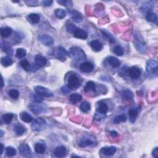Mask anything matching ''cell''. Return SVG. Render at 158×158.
I'll return each instance as SVG.
<instances>
[{
	"label": "cell",
	"instance_id": "1",
	"mask_svg": "<svg viewBox=\"0 0 158 158\" xmlns=\"http://www.w3.org/2000/svg\"><path fill=\"white\" fill-rule=\"evenodd\" d=\"M97 141L93 136L85 135L79 139L78 141V146L80 148L94 147L97 146Z\"/></svg>",
	"mask_w": 158,
	"mask_h": 158
},
{
	"label": "cell",
	"instance_id": "2",
	"mask_svg": "<svg viewBox=\"0 0 158 158\" xmlns=\"http://www.w3.org/2000/svg\"><path fill=\"white\" fill-rule=\"evenodd\" d=\"M68 55L75 60H83L86 59L85 52L80 48L75 47L69 49Z\"/></svg>",
	"mask_w": 158,
	"mask_h": 158
},
{
	"label": "cell",
	"instance_id": "3",
	"mask_svg": "<svg viewBox=\"0 0 158 158\" xmlns=\"http://www.w3.org/2000/svg\"><path fill=\"white\" fill-rule=\"evenodd\" d=\"M30 110L33 113L36 114H41L43 113H47L48 112V107L45 104L41 102H35L31 103L29 105Z\"/></svg>",
	"mask_w": 158,
	"mask_h": 158
},
{
	"label": "cell",
	"instance_id": "4",
	"mask_svg": "<svg viewBox=\"0 0 158 158\" xmlns=\"http://www.w3.org/2000/svg\"><path fill=\"white\" fill-rule=\"evenodd\" d=\"M82 84V80L76 74L70 75L68 79V87L71 90L78 88Z\"/></svg>",
	"mask_w": 158,
	"mask_h": 158
},
{
	"label": "cell",
	"instance_id": "5",
	"mask_svg": "<svg viewBox=\"0 0 158 158\" xmlns=\"http://www.w3.org/2000/svg\"><path fill=\"white\" fill-rule=\"evenodd\" d=\"M47 126V122L42 118H37L32 124L31 128L32 130L35 132H40L45 129Z\"/></svg>",
	"mask_w": 158,
	"mask_h": 158
},
{
	"label": "cell",
	"instance_id": "6",
	"mask_svg": "<svg viewBox=\"0 0 158 158\" xmlns=\"http://www.w3.org/2000/svg\"><path fill=\"white\" fill-rule=\"evenodd\" d=\"M134 36L136 39V41L135 42V47L136 49L141 53H144L147 51V47L144 43L143 39L137 33L134 34Z\"/></svg>",
	"mask_w": 158,
	"mask_h": 158
},
{
	"label": "cell",
	"instance_id": "7",
	"mask_svg": "<svg viewBox=\"0 0 158 158\" xmlns=\"http://www.w3.org/2000/svg\"><path fill=\"white\" fill-rule=\"evenodd\" d=\"M34 90L37 94L40 95V96L43 97L49 98L53 96V93L51 90H49L47 88H45L43 86H36L35 87Z\"/></svg>",
	"mask_w": 158,
	"mask_h": 158
},
{
	"label": "cell",
	"instance_id": "8",
	"mask_svg": "<svg viewBox=\"0 0 158 158\" xmlns=\"http://www.w3.org/2000/svg\"><path fill=\"white\" fill-rule=\"evenodd\" d=\"M147 72L150 75H157V62L150 59L147 61Z\"/></svg>",
	"mask_w": 158,
	"mask_h": 158
},
{
	"label": "cell",
	"instance_id": "9",
	"mask_svg": "<svg viewBox=\"0 0 158 158\" xmlns=\"http://www.w3.org/2000/svg\"><path fill=\"white\" fill-rule=\"evenodd\" d=\"M127 73L129 75L131 78L132 79H137L138 78L141 76V70L136 66H132L129 69H127Z\"/></svg>",
	"mask_w": 158,
	"mask_h": 158
},
{
	"label": "cell",
	"instance_id": "10",
	"mask_svg": "<svg viewBox=\"0 0 158 158\" xmlns=\"http://www.w3.org/2000/svg\"><path fill=\"white\" fill-rule=\"evenodd\" d=\"M38 39L40 41V42L42 43L43 45L46 46H51L54 43V40L51 36L48 35H40L38 36Z\"/></svg>",
	"mask_w": 158,
	"mask_h": 158
},
{
	"label": "cell",
	"instance_id": "11",
	"mask_svg": "<svg viewBox=\"0 0 158 158\" xmlns=\"http://www.w3.org/2000/svg\"><path fill=\"white\" fill-rule=\"evenodd\" d=\"M20 154L24 157H30L32 155V151L30 147L27 144H22L19 148Z\"/></svg>",
	"mask_w": 158,
	"mask_h": 158
},
{
	"label": "cell",
	"instance_id": "12",
	"mask_svg": "<svg viewBox=\"0 0 158 158\" xmlns=\"http://www.w3.org/2000/svg\"><path fill=\"white\" fill-rule=\"evenodd\" d=\"M56 56L58 59L64 61L66 59L68 55V52L65 50V49L62 47H59L57 48L56 52Z\"/></svg>",
	"mask_w": 158,
	"mask_h": 158
},
{
	"label": "cell",
	"instance_id": "13",
	"mask_svg": "<svg viewBox=\"0 0 158 158\" xmlns=\"http://www.w3.org/2000/svg\"><path fill=\"white\" fill-rule=\"evenodd\" d=\"M53 153L57 157H64L67 155V149L64 146L57 147L55 149Z\"/></svg>",
	"mask_w": 158,
	"mask_h": 158
},
{
	"label": "cell",
	"instance_id": "14",
	"mask_svg": "<svg viewBox=\"0 0 158 158\" xmlns=\"http://www.w3.org/2000/svg\"><path fill=\"white\" fill-rule=\"evenodd\" d=\"M94 65L92 63L90 62H83L80 65V69L83 72L89 73L91 72L93 70Z\"/></svg>",
	"mask_w": 158,
	"mask_h": 158
},
{
	"label": "cell",
	"instance_id": "15",
	"mask_svg": "<svg viewBox=\"0 0 158 158\" xmlns=\"http://www.w3.org/2000/svg\"><path fill=\"white\" fill-rule=\"evenodd\" d=\"M73 35L76 38L82 40H85L88 37V34H87V33L85 31H84L83 29L78 27L75 30Z\"/></svg>",
	"mask_w": 158,
	"mask_h": 158
},
{
	"label": "cell",
	"instance_id": "16",
	"mask_svg": "<svg viewBox=\"0 0 158 158\" xmlns=\"http://www.w3.org/2000/svg\"><path fill=\"white\" fill-rule=\"evenodd\" d=\"M69 13L74 22H76L77 23H80L82 21V16L78 11L76 10H71L69 11Z\"/></svg>",
	"mask_w": 158,
	"mask_h": 158
},
{
	"label": "cell",
	"instance_id": "17",
	"mask_svg": "<svg viewBox=\"0 0 158 158\" xmlns=\"http://www.w3.org/2000/svg\"><path fill=\"white\" fill-rule=\"evenodd\" d=\"M116 150H117V149H116V148L114 147H104L101 149L100 153L105 156H110L114 155L115 153L116 152Z\"/></svg>",
	"mask_w": 158,
	"mask_h": 158
},
{
	"label": "cell",
	"instance_id": "18",
	"mask_svg": "<svg viewBox=\"0 0 158 158\" xmlns=\"http://www.w3.org/2000/svg\"><path fill=\"white\" fill-rule=\"evenodd\" d=\"M35 62L38 67H43L47 63V59L40 55H37L35 58Z\"/></svg>",
	"mask_w": 158,
	"mask_h": 158
},
{
	"label": "cell",
	"instance_id": "19",
	"mask_svg": "<svg viewBox=\"0 0 158 158\" xmlns=\"http://www.w3.org/2000/svg\"><path fill=\"white\" fill-rule=\"evenodd\" d=\"M107 112H108V107L106 104L104 102H99L97 107V113L101 114L106 115Z\"/></svg>",
	"mask_w": 158,
	"mask_h": 158
},
{
	"label": "cell",
	"instance_id": "20",
	"mask_svg": "<svg viewBox=\"0 0 158 158\" xmlns=\"http://www.w3.org/2000/svg\"><path fill=\"white\" fill-rule=\"evenodd\" d=\"M90 46L91 48L93 49V50L96 52L100 51L103 49L102 43L99 40H95L91 41L90 43Z\"/></svg>",
	"mask_w": 158,
	"mask_h": 158
},
{
	"label": "cell",
	"instance_id": "21",
	"mask_svg": "<svg viewBox=\"0 0 158 158\" xmlns=\"http://www.w3.org/2000/svg\"><path fill=\"white\" fill-rule=\"evenodd\" d=\"M14 131L18 135H22L26 132V128L20 124H16L14 127Z\"/></svg>",
	"mask_w": 158,
	"mask_h": 158
},
{
	"label": "cell",
	"instance_id": "22",
	"mask_svg": "<svg viewBox=\"0 0 158 158\" xmlns=\"http://www.w3.org/2000/svg\"><path fill=\"white\" fill-rule=\"evenodd\" d=\"M121 96L124 100L128 101L134 98V93L130 89H126L122 91Z\"/></svg>",
	"mask_w": 158,
	"mask_h": 158
},
{
	"label": "cell",
	"instance_id": "23",
	"mask_svg": "<svg viewBox=\"0 0 158 158\" xmlns=\"http://www.w3.org/2000/svg\"><path fill=\"white\" fill-rule=\"evenodd\" d=\"M20 118L21 119L22 121L26 123H30L33 121L34 118H33L32 116L28 114L27 112H22L20 114Z\"/></svg>",
	"mask_w": 158,
	"mask_h": 158
},
{
	"label": "cell",
	"instance_id": "24",
	"mask_svg": "<svg viewBox=\"0 0 158 158\" xmlns=\"http://www.w3.org/2000/svg\"><path fill=\"white\" fill-rule=\"evenodd\" d=\"M107 62L113 68H117L120 64V62L117 58L113 56H110L108 57Z\"/></svg>",
	"mask_w": 158,
	"mask_h": 158
},
{
	"label": "cell",
	"instance_id": "25",
	"mask_svg": "<svg viewBox=\"0 0 158 158\" xmlns=\"http://www.w3.org/2000/svg\"><path fill=\"white\" fill-rule=\"evenodd\" d=\"M0 33H1V36L3 38H7L12 34V30L10 27H3L0 30Z\"/></svg>",
	"mask_w": 158,
	"mask_h": 158
},
{
	"label": "cell",
	"instance_id": "26",
	"mask_svg": "<svg viewBox=\"0 0 158 158\" xmlns=\"http://www.w3.org/2000/svg\"><path fill=\"white\" fill-rule=\"evenodd\" d=\"M46 150L45 144L41 143H36L35 144V151L36 153L42 155Z\"/></svg>",
	"mask_w": 158,
	"mask_h": 158
},
{
	"label": "cell",
	"instance_id": "27",
	"mask_svg": "<svg viewBox=\"0 0 158 158\" xmlns=\"http://www.w3.org/2000/svg\"><path fill=\"white\" fill-rule=\"evenodd\" d=\"M82 99L81 95L78 93H73L70 95V101L74 105L77 104L79 101H80Z\"/></svg>",
	"mask_w": 158,
	"mask_h": 158
},
{
	"label": "cell",
	"instance_id": "28",
	"mask_svg": "<svg viewBox=\"0 0 158 158\" xmlns=\"http://www.w3.org/2000/svg\"><path fill=\"white\" fill-rule=\"evenodd\" d=\"M128 115H129L130 122L134 123L138 116V111L136 109H132L128 111Z\"/></svg>",
	"mask_w": 158,
	"mask_h": 158
},
{
	"label": "cell",
	"instance_id": "29",
	"mask_svg": "<svg viewBox=\"0 0 158 158\" xmlns=\"http://www.w3.org/2000/svg\"><path fill=\"white\" fill-rule=\"evenodd\" d=\"M146 18L149 22H155L157 20V15L155 12H153L151 11H149L147 12Z\"/></svg>",
	"mask_w": 158,
	"mask_h": 158
},
{
	"label": "cell",
	"instance_id": "30",
	"mask_svg": "<svg viewBox=\"0 0 158 158\" xmlns=\"http://www.w3.org/2000/svg\"><path fill=\"white\" fill-rule=\"evenodd\" d=\"M95 88H96V85L92 81H89L86 83V85L84 87V91L85 92H90L91 91H95Z\"/></svg>",
	"mask_w": 158,
	"mask_h": 158
},
{
	"label": "cell",
	"instance_id": "31",
	"mask_svg": "<svg viewBox=\"0 0 158 158\" xmlns=\"http://www.w3.org/2000/svg\"><path fill=\"white\" fill-rule=\"evenodd\" d=\"M14 114L12 113H7L3 115L2 119L3 122L6 124H9L12 120V119L14 118Z\"/></svg>",
	"mask_w": 158,
	"mask_h": 158
},
{
	"label": "cell",
	"instance_id": "32",
	"mask_svg": "<svg viewBox=\"0 0 158 158\" xmlns=\"http://www.w3.org/2000/svg\"><path fill=\"white\" fill-rule=\"evenodd\" d=\"M28 18L29 20H30V21L33 24L38 23L40 19V16L38 14H35V13L30 14L28 15Z\"/></svg>",
	"mask_w": 158,
	"mask_h": 158
},
{
	"label": "cell",
	"instance_id": "33",
	"mask_svg": "<svg viewBox=\"0 0 158 158\" xmlns=\"http://www.w3.org/2000/svg\"><path fill=\"white\" fill-rule=\"evenodd\" d=\"M127 117L125 114H121L115 116V118L114 119V123L115 124H118L120 122H125L127 121Z\"/></svg>",
	"mask_w": 158,
	"mask_h": 158
},
{
	"label": "cell",
	"instance_id": "34",
	"mask_svg": "<svg viewBox=\"0 0 158 158\" xmlns=\"http://www.w3.org/2000/svg\"><path fill=\"white\" fill-rule=\"evenodd\" d=\"M66 30L70 34H74L75 30H76L77 27L76 26V25H74L72 22L70 21H68L67 23H66Z\"/></svg>",
	"mask_w": 158,
	"mask_h": 158
},
{
	"label": "cell",
	"instance_id": "35",
	"mask_svg": "<svg viewBox=\"0 0 158 158\" xmlns=\"http://www.w3.org/2000/svg\"><path fill=\"white\" fill-rule=\"evenodd\" d=\"M101 32L103 35H105L106 37V38L108 40V41H110V43H114L115 42V40L114 38V36H113V35H111V34H110L109 32H108L107 30H105V29H102Z\"/></svg>",
	"mask_w": 158,
	"mask_h": 158
},
{
	"label": "cell",
	"instance_id": "36",
	"mask_svg": "<svg viewBox=\"0 0 158 158\" xmlns=\"http://www.w3.org/2000/svg\"><path fill=\"white\" fill-rule=\"evenodd\" d=\"M12 60L9 57H3L1 58V64H2L4 67H7V66H9L12 64Z\"/></svg>",
	"mask_w": 158,
	"mask_h": 158
},
{
	"label": "cell",
	"instance_id": "37",
	"mask_svg": "<svg viewBox=\"0 0 158 158\" xmlns=\"http://www.w3.org/2000/svg\"><path fill=\"white\" fill-rule=\"evenodd\" d=\"M27 51L24 48H18L16 51V56L18 59H22V58L26 56Z\"/></svg>",
	"mask_w": 158,
	"mask_h": 158
},
{
	"label": "cell",
	"instance_id": "38",
	"mask_svg": "<svg viewBox=\"0 0 158 158\" xmlns=\"http://www.w3.org/2000/svg\"><path fill=\"white\" fill-rule=\"evenodd\" d=\"M55 13L56 17L59 19H64L66 16V14H67L66 11L62 9H56Z\"/></svg>",
	"mask_w": 158,
	"mask_h": 158
},
{
	"label": "cell",
	"instance_id": "39",
	"mask_svg": "<svg viewBox=\"0 0 158 158\" xmlns=\"http://www.w3.org/2000/svg\"><path fill=\"white\" fill-rule=\"evenodd\" d=\"M20 65L26 71H29L30 70V64L27 59H24L20 61Z\"/></svg>",
	"mask_w": 158,
	"mask_h": 158
},
{
	"label": "cell",
	"instance_id": "40",
	"mask_svg": "<svg viewBox=\"0 0 158 158\" xmlns=\"http://www.w3.org/2000/svg\"><path fill=\"white\" fill-rule=\"evenodd\" d=\"M80 108L82 110V111L84 112V113H87V112L90 110L91 106H90V105L89 103L86 102V101H84L80 105Z\"/></svg>",
	"mask_w": 158,
	"mask_h": 158
},
{
	"label": "cell",
	"instance_id": "41",
	"mask_svg": "<svg viewBox=\"0 0 158 158\" xmlns=\"http://www.w3.org/2000/svg\"><path fill=\"white\" fill-rule=\"evenodd\" d=\"M6 153L7 156L13 157L14 156L17 152H16V149L12 147H8L6 148Z\"/></svg>",
	"mask_w": 158,
	"mask_h": 158
},
{
	"label": "cell",
	"instance_id": "42",
	"mask_svg": "<svg viewBox=\"0 0 158 158\" xmlns=\"http://www.w3.org/2000/svg\"><path fill=\"white\" fill-rule=\"evenodd\" d=\"M113 52L114 54H115L117 56H121L124 55V49L120 47V46H119V45H117L115 46V47H114L113 48Z\"/></svg>",
	"mask_w": 158,
	"mask_h": 158
},
{
	"label": "cell",
	"instance_id": "43",
	"mask_svg": "<svg viewBox=\"0 0 158 158\" xmlns=\"http://www.w3.org/2000/svg\"><path fill=\"white\" fill-rule=\"evenodd\" d=\"M8 94H9V96L14 99H16L19 98V92L17 90L15 89H12L10 90L9 91V92H8Z\"/></svg>",
	"mask_w": 158,
	"mask_h": 158
},
{
	"label": "cell",
	"instance_id": "44",
	"mask_svg": "<svg viewBox=\"0 0 158 158\" xmlns=\"http://www.w3.org/2000/svg\"><path fill=\"white\" fill-rule=\"evenodd\" d=\"M58 3H59L60 5L65 6H71L72 5V2L70 1H57Z\"/></svg>",
	"mask_w": 158,
	"mask_h": 158
},
{
	"label": "cell",
	"instance_id": "45",
	"mask_svg": "<svg viewBox=\"0 0 158 158\" xmlns=\"http://www.w3.org/2000/svg\"><path fill=\"white\" fill-rule=\"evenodd\" d=\"M3 48L4 51H5L6 53L11 54V55H12V49L9 47H8V46H6L5 45V48Z\"/></svg>",
	"mask_w": 158,
	"mask_h": 158
},
{
	"label": "cell",
	"instance_id": "46",
	"mask_svg": "<svg viewBox=\"0 0 158 158\" xmlns=\"http://www.w3.org/2000/svg\"><path fill=\"white\" fill-rule=\"evenodd\" d=\"M41 96H40V95L38 94H36V95H34V100H35V102H41L43 100V98L41 97Z\"/></svg>",
	"mask_w": 158,
	"mask_h": 158
},
{
	"label": "cell",
	"instance_id": "47",
	"mask_svg": "<svg viewBox=\"0 0 158 158\" xmlns=\"http://www.w3.org/2000/svg\"><path fill=\"white\" fill-rule=\"evenodd\" d=\"M61 90L62 93L68 94L70 92V89L68 88V86H63L62 87H61Z\"/></svg>",
	"mask_w": 158,
	"mask_h": 158
},
{
	"label": "cell",
	"instance_id": "48",
	"mask_svg": "<svg viewBox=\"0 0 158 158\" xmlns=\"http://www.w3.org/2000/svg\"><path fill=\"white\" fill-rule=\"evenodd\" d=\"M53 1H51V0H45V1H43V5L44 6H51V5L53 4Z\"/></svg>",
	"mask_w": 158,
	"mask_h": 158
},
{
	"label": "cell",
	"instance_id": "49",
	"mask_svg": "<svg viewBox=\"0 0 158 158\" xmlns=\"http://www.w3.org/2000/svg\"><path fill=\"white\" fill-rule=\"evenodd\" d=\"M153 156L155 157V158L158 157V148H156L153 151Z\"/></svg>",
	"mask_w": 158,
	"mask_h": 158
},
{
	"label": "cell",
	"instance_id": "50",
	"mask_svg": "<svg viewBox=\"0 0 158 158\" xmlns=\"http://www.w3.org/2000/svg\"><path fill=\"white\" fill-rule=\"evenodd\" d=\"M110 135L113 136V137H116L117 135H118V134L117 132H115L114 130H113V131H111L110 132Z\"/></svg>",
	"mask_w": 158,
	"mask_h": 158
},
{
	"label": "cell",
	"instance_id": "51",
	"mask_svg": "<svg viewBox=\"0 0 158 158\" xmlns=\"http://www.w3.org/2000/svg\"><path fill=\"white\" fill-rule=\"evenodd\" d=\"M1 155H2L3 153V150H4V146L3 143H1Z\"/></svg>",
	"mask_w": 158,
	"mask_h": 158
},
{
	"label": "cell",
	"instance_id": "52",
	"mask_svg": "<svg viewBox=\"0 0 158 158\" xmlns=\"http://www.w3.org/2000/svg\"><path fill=\"white\" fill-rule=\"evenodd\" d=\"M3 135H4V132L2 130H1V131H0V137H2Z\"/></svg>",
	"mask_w": 158,
	"mask_h": 158
},
{
	"label": "cell",
	"instance_id": "53",
	"mask_svg": "<svg viewBox=\"0 0 158 158\" xmlns=\"http://www.w3.org/2000/svg\"><path fill=\"white\" fill-rule=\"evenodd\" d=\"M3 85H4V82H3V77H1V88H3Z\"/></svg>",
	"mask_w": 158,
	"mask_h": 158
}]
</instances>
